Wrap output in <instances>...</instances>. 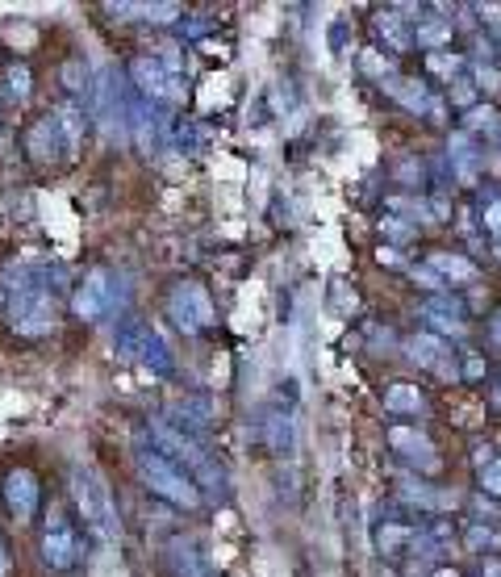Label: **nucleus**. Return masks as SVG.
<instances>
[{
    "label": "nucleus",
    "mask_w": 501,
    "mask_h": 577,
    "mask_svg": "<svg viewBox=\"0 0 501 577\" xmlns=\"http://www.w3.org/2000/svg\"><path fill=\"white\" fill-rule=\"evenodd\" d=\"M76 502H80V515L84 523L97 532L101 540H113L117 536V519H113V502H109V490L101 486V477L92 469H76Z\"/></svg>",
    "instance_id": "f257e3e1"
},
{
    "label": "nucleus",
    "mask_w": 501,
    "mask_h": 577,
    "mask_svg": "<svg viewBox=\"0 0 501 577\" xmlns=\"http://www.w3.org/2000/svg\"><path fill=\"white\" fill-rule=\"evenodd\" d=\"M138 469H142V477L151 481V490H155V494L172 498V502H180V506H193V502H197L193 481H188L184 473H176V469L167 465L163 456H155V452H142V456H138Z\"/></svg>",
    "instance_id": "f03ea898"
},
{
    "label": "nucleus",
    "mask_w": 501,
    "mask_h": 577,
    "mask_svg": "<svg viewBox=\"0 0 501 577\" xmlns=\"http://www.w3.org/2000/svg\"><path fill=\"white\" fill-rule=\"evenodd\" d=\"M51 122H55V130L67 134V151H76L80 147V134H84V118H80V113L71 109V105H63L59 118H51Z\"/></svg>",
    "instance_id": "7ed1b4c3"
},
{
    "label": "nucleus",
    "mask_w": 501,
    "mask_h": 577,
    "mask_svg": "<svg viewBox=\"0 0 501 577\" xmlns=\"http://www.w3.org/2000/svg\"><path fill=\"white\" fill-rule=\"evenodd\" d=\"M9 80H13V92H17V97L26 101V97H30V84H26V80H30V76H26V72H17V67H13Z\"/></svg>",
    "instance_id": "20e7f679"
},
{
    "label": "nucleus",
    "mask_w": 501,
    "mask_h": 577,
    "mask_svg": "<svg viewBox=\"0 0 501 577\" xmlns=\"http://www.w3.org/2000/svg\"><path fill=\"white\" fill-rule=\"evenodd\" d=\"M63 76H67V88H71V92L84 88V80H80V63H67V72H63Z\"/></svg>",
    "instance_id": "39448f33"
},
{
    "label": "nucleus",
    "mask_w": 501,
    "mask_h": 577,
    "mask_svg": "<svg viewBox=\"0 0 501 577\" xmlns=\"http://www.w3.org/2000/svg\"><path fill=\"white\" fill-rule=\"evenodd\" d=\"M5 565H9V561H5V548H0V577H5Z\"/></svg>",
    "instance_id": "423d86ee"
}]
</instances>
